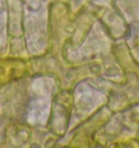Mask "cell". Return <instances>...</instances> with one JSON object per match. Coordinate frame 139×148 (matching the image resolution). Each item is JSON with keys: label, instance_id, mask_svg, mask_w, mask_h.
Here are the masks:
<instances>
[{"label": "cell", "instance_id": "6da1fadb", "mask_svg": "<svg viewBox=\"0 0 139 148\" xmlns=\"http://www.w3.org/2000/svg\"><path fill=\"white\" fill-rule=\"evenodd\" d=\"M27 7L31 11H37V10L40 9L42 5H40V2H38V1H29Z\"/></svg>", "mask_w": 139, "mask_h": 148}]
</instances>
